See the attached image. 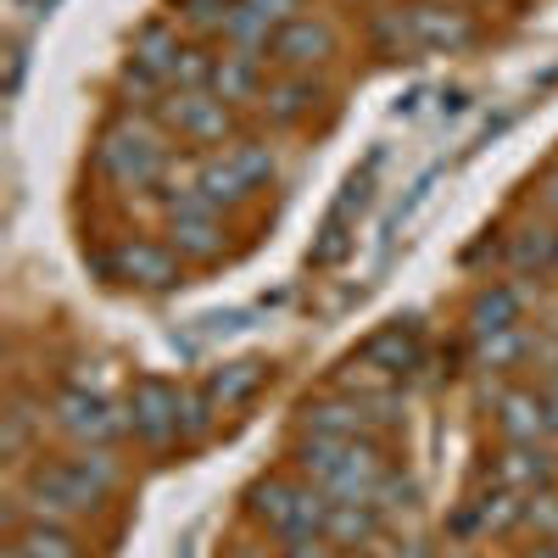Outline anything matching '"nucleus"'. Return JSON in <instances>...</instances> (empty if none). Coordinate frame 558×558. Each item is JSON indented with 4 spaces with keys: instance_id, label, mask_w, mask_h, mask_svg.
Returning <instances> with one entry per match:
<instances>
[{
    "instance_id": "obj_28",
    "label": "nucleus",
    "mask_w": 558,
    "mask_h": 558,
    "mask_svg": "<svg viewBox=\"0 0 558 558\" xmlns=\"http://www.w3.org/2000/svg\"><path fill=\"white\" fill-rule=\"evenodd\" d=\"M223 151L241 168V179L252 184V191H263V184L274 179V151L263 146V140H235V146H223Z\"/></svg>"
},
{
    "instance_id": "obj_19",
    "label": "nucleus",
    "mask_w": 558,
    "mask_h": 558,
    "mask_svg": "<svg viewBox=\"0 0 558 558\" xmlns=\"http://www.w3.org/2000/svg\"><path fill=\"white\" fill-rule=\"evenodd\" d=\"M318 101H324V84H313V73H279V78H268L257 112H263L274 129H296Z\"/></svg>"
},
{
    "instance_id": "obj_23",
    "label": "nucleus",
    "mask_w": 558,
    "mask_h": 558,
    "mask_svg": "<svg viewBox=\"0 0 558 558\" xmlns=\"http://www.w3.org/2000/svg\"><path fill=\"white\" fill-rule=\"evenodd\" d=\"M179 51H184L179 23H146V28H140V34L129 39V57H123V62H134L140 73H151V78H162V84H168V73H173Z\"/></svg>"
},
{
    "instance_id": "obj_9",
    "label": "nucleus",
    "mask_w": 558,
    "mask_h": 558,
    "mask_svg": "<svg viewBox=\"0 0 558 558\" xmlns=\"http://www.w3.org/2000/svg\"><path fill=\"white\" fill-rule=\"evenodd\" d=\"M402 12H408V34L418 57H458L481 39V23L458 0H413Z\"/></svg>"
},
{
    "instance_id": "obj_36",
    "label": "nucleus",
    "mask_w": 558,
    "mask_h": 558,
    "mask_svg": "<svg viewBox=\"0 0 558 558\" xmlns=\"http://www.w3.org/2000/svg\"><path fill=\"white\" fill-rule=\"evenodd\" d=\"M553 274H558V257H553Z\"/></svg>"
},
{
    "instance_id": "obj_3",
    "label": "nucleus",
    "mask_w": 558,
    "mask_h": 558,
    "mask_svg": "<svg viewBox=\"0 0 558 558\" xmlns=\"http://www.w3.org/2000/svg\"><path fill=\"white\" fill-rule=\"evenodd\" d=\"M330 502H336L330 492H318L296 470H279L246 486V520L274 542H307V536H324Z\"/></svg>"
},
{
    "instance_id": "obj_25",
    "label": "nucleus",
    "mask_w": 558,
    "mask_h": 558,
    "mask_svg": "<svg viewBox=\"0 0 558 558\" xmlns=\"http://www.w3.org/2000/svg\"><path fill=\"white\" fill-rule=\"evenodd\" d=\"M235 7H241V0H173V23L191 39H223Z\"/></svg>"
},
{
    "instance_id": "obj_30",
    "label": "nucleus",
    "mask_w": 558,
    "mask_h": 558,
    "mask_svg": "<svg viewBox=\"0 0 558 558\" xmlns=\"http://www.w3.org/2000/svg\"><path fill=\"white\" fill-rule=\"evenodd\" d=\"M241 7L263 12L274 28H279V23H291V17H302V0H241Z\"/></svg>"
},
{
    "instance_id": "obj_27",
    "label": "nucleus",
    "mask_w": 558,
    "mask_h": 558,
    "mask_svg": "<svg viewBox=\"0 0 558 558\" xmlns=\"http://www.w3.org/2000/svg\"><path fill=\"white\" fill-rule=\"evenodd\" d=\"M531 357V330L525 324H514V330H502L492 341H475V363L486 368V375H508V368H520Z\"/></svg>"
},
{
    "instance_id": "obj_29",
    "label": "nucleus",
    "mask_w": 558,
    "mask_h": 558,
    "mask_svg": "<svg viewBox=\"0 0 558 558\" xmlns=\"http://www.w3.org/2000/svg\"><path fill=\"white\" fill-rule=\"evenodd\" d=\"M525 531H531L536 542H558V486L525 497Z\"/></svg>"
},
{
    "instance_id": "obj_2",
    "label": "nucleus",
    "mask_w": 558,
    "mask_h": 558,
    "mask_svg": "<svg viewBox=\"0 0 558 558\" xmlns=\"http://www.w3.org/2000/svg\"><path fill=\"white\" fill-rule=\"evenodd\" d=\"M291 470L318 492H330L336 502H375L391 463L375 436H296Z\"/></svg>"
},
{
    "instance_id": "obj_32",
    "label": "nucleus",
    "mask_w": 558,
    "mask_h": 558,
    "mask_svg": "<svg viewBox=\"0 0 558 558\" xmlns=\"http://www.w3.org/2000/svg\"><path fill=\"white\" fill-rule=\"evenodd\" d=\"M23 68H28L23 45H12V68H7V96H17V89H23Z\"/></svg>"
},
{
    "instance_id": "obj_7",
    "label": "nucleus",
    "mask_w": 558,
    "mask_h": 558,
    "mask_svg": "<svg viewBox=\"0 0 558 558\" xmlns=\"http://www.w3.org/2000/svg\"><path fill=\"white\" fill-rule=\"evenodd\" d=\"M51 425L73 441V447H118L129 436V418L89 386H57L51 397Z\"/></svg>"
},
{
    "instance_id": "obj_31",
    "label": "nucleus",
    "mask_w": 558,
    "mask_h": 558,
    "mask_svg": "<svg viewBox=\"0 0 558 558\" xmlns=\"http://www.w3.org/2000/svg\"><path fill=\"white\" fill-rule=\"evenodd\" d=\"M536 207H542L547 218H558V168L542 173V184H536Z\"/></svg>"
},
{
    "instance_id": "obj_1",
    "label": "nucleus",
    "mask_w": 558,
    "mask_h": 558,
    "mask_svg": "<svg viewBox=\"0 0 558 558\" xmlns=\"http://www.w3.org/2000/svg\"><path fill=\"white\" fill-rule=\"evenodd\" d=\"M118 481H123V463L112 458V447H73L62 458L28 463L17 502L39 520H68L73 525V520L101 514L107 497L118 492Z\"/></svg>"
},
{
    "instance_id": "obj_6",
    "label": "nucleus",
    "mask_w": 558,
    "mask_h": 558,
    "mask_svg": "<svg viewBox=\"0 0 558 558\" xmlns=\"http://www.w3.org/2000/svg\"><path fill=\"white\" fill-rule=\"evenodd\" d=\"M157 123L184 140L191 151H223V146H235V107L218 101L213 89H202V96H173L168 89V101L157 107Z\"/></svg>"
},
{
    "instance_id": "obj_22",
    "label": "nucleus",
    "mask_w": 558,
    "mask_h": 558,
    "mask_svg": "<svg viewBox=\"0 0 558 558\" xmlns=\"http://www.w3.org/2000/svg\"><path fill=\"white\" fill-rule=\"evenodd\" d=\"M553 257H558V229L553 223H525L520 235L502 241V263H508V274H520V279L553 274Z\"/></svg>"
},
{
    "instance_id": "obj_21",
    "label": "nucleus",
    "mask_w": 558,
    "mask_h": 558,
    "mask_svg": "<svg viewBox=\"0 0 558 558\" xmlns=\"http://www.w3.org/2000/svg\"><path fill=\"white\" fill-rule=\"evenodd\" d=\"M386 514L375 502H330V520H324V542H336L341 553H368L380 547Z\"/></svg>"
},
{
    "instance_id": "obj_10",
    "label": "nucleus",
    "mask_w": 558,
    "mask_h": 558,
    "mask_svg": "<svg viewBox=\"0 0 558 558\" xmlns=\"http://www.w3.org/2000/svg\"><path fill=\"white\" fill-rule=\"evenodd\" d=\"M352 363L357 368H368L380 386H391V380H408L418 363H425V336H418V324L413 318H391L386 330H375L357 352H352Z\"/></svg>"
},
{
    "instance_id": "obj_20",
    "label": "nucleus",
    "mask_w": 558,
    "mask_h": 558,
    "mask_svg": "<svg viewBox=\"0 0 558 558\" xmlns=\"http://www.w3.org/2000/svg\"><path fill=\"white\" fill-rule=\"evenodd\" d=\"M7 542H12L23 558H89L84 536H78L68 520H39V514H28L23 525H12Z\"/></svg>"
},
{
    "instance_id": "obj_5",
    "label": "nucleus",
    "mask_w": 558,
    "mask_h": 558,
    "mask_svg": "<svg viewBox=\"0 0 558 558\" xmlns=\"http://www.w3.org/2000/svg\"><path fill=\"white\" fill-rule=\"evenodd\" d=\"M123 418H129V436L146 452L184 447V386L162 375H140L123 397Z\"/></svg>"
},
{
    "instance_id": "obj_12",
    "label": "nucleus",
    "mask_w": 558,
    "mask_h": 558,
    "mask_svg": "<svg viewBox=\"0 0 558 558\" xmlns=\"http://www.w3.org/2000/svg\"><path fill=\"white\" fill-rule=\"evenodd\" d=\"M375 425H380L375 397H357V391L307 397L296 408V436H375Z\"/></svg>"
},
{
    "instance_id": "obj_14",
    "label": "nucleus",
    "mask_w": 558,
    "mask_h": 558,
    "mask_svg": "<svg viewBox=\"0 0 558 558\" xmlns=\"http://www.w3.org/2000/svg\"><path fill=\"white\" fill-rule=\"evenodd\" d=\"M497 486L525 492V497L558 486V452L547 441H502V452H497Z\"/></svg>"
},
{
    "instance_id": "obj_26",
    "label": "nucleus",
    "mask_w": 558,
    "mask_h": 558,
    "mask_svg": "<svg viewBox=\"0 0 558 558\" xmlns=\"http://www.w3.org/2000/svg\"><path fill=\"white\" fill-rule=\"evenodd\" d=\"M368 51L386 57V62H408V57H418V51H413V34H408V12H402V7L368 17Z\"/></svg>"
},
{
    "instance_id": "obj_34",
    "label": "nucleus",
    "mask_w": 558,
    "mask_h": 558,
    "mask_svg": "<svg viewBox=\"0 0 558 558\" xmlns=\"http://www.w3.org/2000/svg\"><path fill=\"white\" fill-rule=\"evenodd\" d=\"M520 558H558V542H531L520 547Z\"/></svg>"
},
{
    "instance_id": "obj_11",
    "label": "nucleus",
    "mask_w": 558,
    "mask_h": 558,
    "mask_svg": "<svg viewBox=\"0 0 558 558\" xmlns=\"http://www.w3.org/2000/svg\"><path fill=\"white\" fill-rule=\"evenodd\" d=\"M268 68H279V73H313V68H324L336 57V28L324 23V17H313V12H302V17H291V23H279L274 28V39H268Z\"/></svg>"
},
{
    "instance_id": "obj_17",
    "label": "nucleus",
    "mask_w": 558,
    "mask_h": 558,
    "mask_svg": "<svg viewBox=\"0 0 558 558\" xmlns=\"http://www.w3.org/2000/svg\"><path fill=\"white\" fill-rule=\"evenodd\" d=\"M492 425H497L502 441H547L542 386H502L492 397Z\"/></svg>"
},
{
    "instance_id": "obj_35",
    "label": "nucleus",
    "mask_w": 558,
    "mask_h": 558,
    "mask_svg": "<svg viewBox=\"0 0 558 558\" xmlns=\"http://www.w3.org/2000/svg\"><path fill=\"white\" fill-rule=\"evenodd\" d=\"M553 375H558V352H553Z\"/></svg>"
},
{
    "instance_id": "obj_8",
    "label": "nucleus",
    "mask_w": 558,
    "mask_h": 558,
    "mask_svg": "<svg viewBox=\"0 0 558 558\" xmlns=\"http://www.w3.org/2000/svg\"><path fill=\"white\" fill-rule=\"evenodd\" d=\"M101 274L118 279V286H134V291H173L179 279H184V257H179L168 241L129 235V241H118V246L101 257Z\"/></svg>"
},
{
    "instance_id": "obj_15",
    "label": "nucleus",
    "mask_w": 558,
    "mask_h": 558,
    "mask_svg": "<svg viewBox=\"0 0 558 558\" xmlns=\"http://www.w3.org/2000/svg\"><path fill=\"white\" fill-rule=\"evenodd\" d=\"M263 89H268V57H263V51H235V45H223L218 68H213V96L229 101V107H257Z\"/></svg>"
},
{
    "instance_id": "obj_13",
    "label": "nucleus",
    "mask_w": 558,
    "mask_h": 558,
    "mask_svg": "<svg viewBox=\"0 0 558 558\" xmlns=\"http://www.w3.org/2000/svg\"><path fill=\"white\" fill-rule=\"evenodd\" d=\"M162 241L184 257V263H218L223 257V213H213L207 202L184 196L168 223H162Z\"/></svg>"
},
{
    "instance_id": "obj_4",
    "label": "nucleus",
    "mask_w": 558,
    "mask_h": 558,
    "mask_svg": "<svg viewBox=\"0 0 558 558\" xmlns=\"http://www.w3.org/2000/svg\"><path fill=\"white\" fill-rule=\"evenodd\" d=\"M168 129L151 123V118H123L101 134L96 146V168L118 184V191H157L173 151H168Z\"/></svg>"
},
{
    "instance_id": "obj_18",
    "label": "nucleus",
    "mask_w": 558,
    "mask_h": 558,
    "mask_svg": "<svg viewBox=\"0 0 558 558\" xmlns=\"http://www.w3.org/2000/svg\"><path fill=\"white\" fill-rule=\"evenodd\" d=\"M263 386H268V363L263 357H235V363H218L202 380V397L213 402V413H235V408L257 402Z\"/></svg>"
},
{
    "instance_id": "obj_16",
    "label": "nucleus",
    "mask_w": 558,
    "mask_h": 558,
    "mask_svg": "<svg viewBox=\"0 0 558 558\" xmlns=\"http://www.w3.org/2000/svg\"><path fill=\"white\" fill-rule=\"evenodd\" d=\"M463 324H470L475 341H492L502 330H514V324H525L520 286H508V279H486V286L470 296V307H463Z\"/></svg>"
},
{
    "instance_id": "obj_33",
    "label": "nucleus",
    "mask_w": 558,
    "mask_h": 558,
    "mask_svg": "<svg viewBox=\"0 0 558 558\" xmlns=\"http://www.w3.org/2000/svg\"><path fill=\"white\" fill-rule=\"evenodd\" d=\"M223 558H279V553H268L263 542H235V547H229Z\"/></svg>"
},
{
    "instance_id": "obj_24",
    "label": "nucleus",
    "mask_w": 558,
    "mask_h": 558,
    "mask_svg": "<svg viewBox=\"0 0 558 558\" xmlns=\"http://www.w3.org/2000/svg\"><path fill=\"white\" fill-rule=\"evenodd\" d=\"M45 413H51V408H34L28 397H12L7 402V425H0V458H7V463H28Z\"/></svg>"
}]
</instances>
